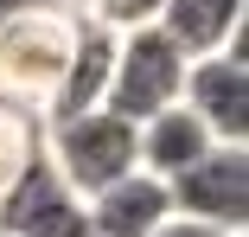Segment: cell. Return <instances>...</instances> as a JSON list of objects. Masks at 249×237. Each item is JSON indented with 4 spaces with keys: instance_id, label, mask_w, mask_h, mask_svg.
<instances>
[{
    "instance_id": "13",
    "label": "cell",
    "mask_w": 249,
    "mask_h": 237,
    "mask_svg": "<svg viewBox=\"0 0 249 237\" xmlns=\"http://www.w3.org/2000/svg\"><path fill=\"white\" fill-rule=\"evenodd\" d=\"M154 237H224V231H211V224H192V218H166Z\"/></svg>"
},
{
    "instance_id": "3",
    "label": "cell",
    "mask_w": 249,
    "mask_h": 237,
    "mask_svg": "<svg viewBox=\"0 0 249 237\" xmlns=\"http://www.w3.org/2000/svg\"><path fill=\"white\" fill-rule=\"evenodd\" d=\"M185 90V58L173 52V39L154 26V32H128L115 39V71H109V90H103V109L128 128L154 122L160 109L179 103Z\"/></svg>"
},
{
    "instance_id": "10",
    "label": "cell",
    "mask_w": 249,
    "mask_h": 237,
    "mask_svg": "<svg viewBox=\"0 0 249 237\" xmlns=\"http://www.w3.org/2000/svg\"><path fill=\"white\" fill-rule=\"evenodd\" d=\"M109 71H115V39H109V32H96V26L83 20V32H77V58H71V71H64V83H58V97L45 103L38 122H71V116L103 109Z\"/></svg>"
},
{
    "instance_id": "9",
    "label": "cell",
    "mask_w": 249,
    "mask_h": 237,
    "mask_svg": "<svg viewBox=\"0 0 249 237\" xmlns=\"http://www.w3.org/2000/svg\"><path fill=\"white\" fill-rule=\"evenodd\" d=\"M83 212H89L96 237H154L173 218V193L160 179H147V173H128V179L109 186V193H96Z\"/></svg>"
},
{
    "instance_id": "8",
    "label": "cell",
    "mask_w": 249,
    "mask_h": 237,
    "mask_svg": "<svg viewBox=\"0 0 249 237\" xmlns=\"http://www.w3.org/2000/svg\"><path fill=\"white\" fill-rule=\"evenodd\" d=\"M160 32L173 39V52L185 64L211 58V52H230L236 39H249V0H166Z\"/></svg>"
},
{
    "instance_id": "4",
    "label": "cell",
    "mask_w": 249,
    "mask_h": 237,
    "mask_svg": "<svg viewBox=\"0 0 249 237\" xmlns=\"http://www.w3.org/2000/svg\"><path fill=\"white\" fill-rule=\"evenodd\" d=\"M179 103L205 122L217 148H249V39H236L230 52L192 58Z\"/></svg>"
},
{
    "instance_id": "1",
    "label": "cell",
    "mask_w": 249,
    "mask_h": 237,
    "mask_svg": "<svg viewBox=\"0 0 249 237\" xmlns=\"http://www.w3.org/2000/svg\"><path fill=\"white\" fill-rule=\"evenodd\" d=\"M77 32H83L77 7H19V13H7L0 20V97L45 116V103L58 97V83L77 58Z\"/></svg>"
},
{
    "instance_id": "6",
    "label": "cell",
    "mask_w": 249,
    "mask_h": 237,
    "mask_svg": "<svg viewBox=\"0 0 249 237\" xmlns=\"http://www.w3.org/2000/svg\"><path fill=\"white\" fill-rule=\"evenodd\" d=\"M0 237H96L83 199L52 173L45 148H38V160L13 179V193L0 199Z\"/></svg>"
},
{
    "instance_id": "12",
    "label": "cell",
    "mask_w": 249,
    "mask_h": 237,
    "mask_svg": "<svg viewBox=\"0 0 249 237\" xmlns=\"http://www.w3.org/2000/svg\"><path fill=\"white\" fill-rule=\"evenodd\" d=\"M77 13H83L96 32L128 39V32H154L160 13H166V0H77Z\"/></svg>"
},
{
    "instance_id": "7",
    "label": "cell",
    "mask_w": 249,
    "mask_h": 237,
    "mask_svg": "<svg viewBox=\"0 0 249 237\" xmlns=\"http://www.w3.org/2000/svg\"><path fill=\"white\" fill-rule=\"evenodd\" d=\"M211 148H217V141L205 135V122H198L185 103H173V109H160L154 122L134 128V167H141L147 179H160V186H173L179 173H192Z\"/></svg>"
},
{
    "instance_id": "2",
    "label": "cell",
    "mask_w": 249,
    "mask_h": 237,
    "mask_svg": "<svg viewBox=\"0 0 249 237\" xmlns=\"http://www.w3.org/2000/svg\"><path fill=\"white\" fill-rule=\"evenodd\" d=\"M45 160H52V173L83 205L96 193H109L115 179L141 173L134 167V128L115 122L109 109H89V116H71V122H45Z\"/></svg>"
},
{
    "instance_id": "11",
    "label": "cell",
    "mask_w": 249,
    "mask_h": 237,
    "mask_svg": "<svg viewBox=\"0 0 249 237\" xmlns=\"http://www.w3.org/2000/svg\"><path fill=\"white\" fill-rule=\"evenodd\" d=\"M38 148H45V122H38V109L0 97V199H7L13 179L38 160Z\"/></svg>"
},
{
    "instance_id": "5",
    "label": "cell",
    "mask_w": 249,
    "mask_h": 237,
    "mask_svg": "<svg viewBox=\"0 0 249 237\" xmlns=\"http://www.w3.org/2000/svg\"><path fill=\"white\" fill-rule=\"evenodd\" d=\"M166 193H173V218H192V224H211L224 237H243V224H249V148H211Z\"/></svg>"
}]
</instances>
